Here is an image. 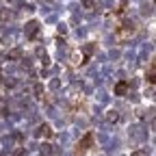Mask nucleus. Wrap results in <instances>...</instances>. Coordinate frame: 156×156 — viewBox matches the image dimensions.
Here are the masks:
<instances>
[{
	"instance_id": "nucleus-1",
	"label": "nucleus",
	"mask_w": 156,
	"mask_h": 156,
	"mask_svg": "<svg viewBox=\"0 0 156 156\" xmlns=\"http://www.w3.org/2000/svg\"><path fill=\"white\" fill-rule=\"evenodd\" d=\"M91 141H93V134H85V136H83V141L78 143V154L87 152V150H89V145H91Z\"/></svg>"
},
{
	"instance_id": "nucleus-2",
	"label": "nucleus",
	"mask_w": 156,
	"mask_h": 156,
	"mask_svg": "<svg viewBox=\"0 0 156 156\" xmlns=\"http://www.w3.org/2000/svg\"><path fill=\"white\" fill-rule=\"evenodd\" d=\"M37 136H39V139H50V136H52L50 126H48V124H41V126L37 128Z\"/></svg>"
},
{
	"instance_id": "nucleus-3",
	"label": "nucleus",
	"mask_w": 156,
	"mask_h": 156,
	"mask_svg": "<svg viewBox=\"0 0 156 156\" xmlns=\"http://www.w3.org/2000/svg\"><path fill=\"white\" fill-rule=\"evenodd\" d=\"M37 30H39V22H35V20H33V22L26 24V37H35Z\"/></svg>"
},
{
	"instance_id": "nucleus-4",
	"label": "nucleus",
	"mask_w": 156,
	"mask_h": 156,
	"mask_svg": "<svg viewBox=\"0 0 156 156\" xmlns=\"http://www.w3.org/2000/svg\"><path fill=\"white\" fill-rule=\"evenodd\" d=\"M128 93V83H117L115 85V95H126Z\"/></svg>"
},
{
	"instance_id": "nucleus-5",
	"label": "nucleus",
	"mask_w": 156,
	"mask_h": 156,
	"mask_svg": "<svg viewBox=\"0 0 156 156\" xmlns=\"http://www.w3.org/2000/svg\"><path fill=\"white\" fill-rule=\"evenodd\" d=\"M145 78H147V83H156V61H152V67L145 74Z\"/></svg>"
},
{
	"instance_id": "nucleus-6",
	"label": "nucleus",
	"mask_w": 156,
	"mask_h": 156,
	"mask_svg": "<svg viewBox=\"0 0 156 156\" xmlns=\"http://www.w3.org/2000/svg\"><path fill=\"white\" fill-rule=\"evenodd\" d=\"M37 56H39V58H41V63H44V65H48V63H50V61H48V54H46V52H44L41 48H39V50H37Z\"/></svg>"
},
{
	"instance_id": "nucleus-7",
	"label": "nucleus",
	"mask_w": 156,
	"mask_h": 156,
	"mask_svg": "<svg viewBox=\"0 0 156 156\" xmlns=\"http://www.w3.org/2000/svg\"><path fill=\"white\" fill-rule=\"evenodd\" d=\"M106 119H108V122H117V119H119V115H117V111H108Z\"/></svg>"
},
{
	"instance_id": "nucleus-8",
	"label": "nucleus",
	"mask_w": 156,
	"mask_h": 156,
	"mask_svg": "<svg viewBox=\"0 0 156 156\" xmlns=\"http://www.w3.org/2000/svg\"><path fill=\"white\" fill-rule=\"evenodd\" d=\"M9 17H11V13H9V11H0V20H2V22H7Z\"/></svg>"
},
{
	"instance_id": "nucleus-9",
	"label": "nucleus",
	"mask_w": 156,
	"mask_h": 156,
	"mask_svg": "<svg viewBox=\"0 0 156 156\" xmlns=\"http://www.w3.org/2000/svg\"><path fill=\"white\" fill-rule=\"evenodd\" d=\"M93 5H95V0H83V7L85 9H91Z\"/></svg>"
},
{
	"instance_id": "nucleus-10",
	"label": "nucleus",
	"mask_w": 156,
	"mask_h": 156,
	"mask_svg": "<svg viewBox=\"0 0 156 156\" xmlns=\"http://www.w3.org/2000/svg\"><path fill=\"white\" fill-rule=\"evenodd\" d=\"M93 50H95L93 46H85V54H87V56H89V54H93Z\"/></svg>"
},
{
	"instance_id": "nucleus-11",
	"label": "nucleus",
	"mask_w": 156,
	"mask_h": 156,
	"mask_svg": "<svg viewBox=\"0 0 156 156\" xmlns=\"http://www.w3.org/2000/svg\"><path fill=\"white\" fill-rule=\"evenodd\" d=\"M35 93L41 95V93H44V87H41V85H35Z\"/></svg>"
},
{
	"instance_id": "nucleus-12",
	"label": "nucleus",
	"mask_w": 156,
	"mask_h": 156,
	"mask_svg": "<svg viewBox=\"0 0 156 156\" xmlns=\"http://www.w3.org/2000/svg\"><path fill=\"white\" fill-rule=\"evenodd\" d=\"M132 156H143V154H141V152H134V154H132Z\"/></svg>"
}]
</instances>
